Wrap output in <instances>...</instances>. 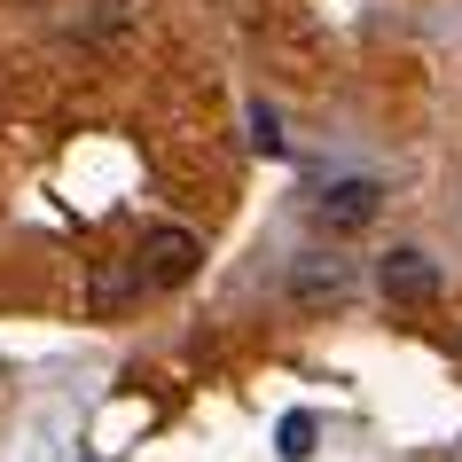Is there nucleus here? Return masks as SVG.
Instances as JSON below:
<instances>
[{
	"label": "nucleus",
	"instance_id": "1",
	"mask_svg": "<svg viewBox=\"0 0 462 462\" xmlns=\"http://www.w3.org/2000/svg\"><path fill=\"white\" fill-rule=\"evenodd\" d=\"M142 282L149 291H180L196 267H204V244H196V227H172V219H157V227H142Z\"/></svg>",
	"mask_w": 462,
	"mask_h": 462
},
{
	"label": "nucleus",
	"instance_id": "4",
	"mask_svg": "<svg viewBox=\"0 0 462 462\" xmlns=\"http://www.w3.org/2000/svg\"><path fill=\"white\" fill-rule=\"evenodd\" d=\"M345 291H353V267H345L337 251H298V267H291V298L298 306H337Z\"/></svg>",
	"mask_w": 462,
	"mask_h": 462
},
{
	"label": "nucleus",
	"instance_id": "3",
	"mask_svg": "<svg viewBox=\"0 0 462 462\" xmlns=\"http://www.w3.org/2000/svg\"><path fill=\"white\" fill-rule=\"evenodd\" d=\"M376 212H384V180H368V172H345V180H329V189L314 196V227L321 236H361Z\"/></svg>",
	"mask_w": 462,
	"mask_h": 462
},
{
	"label": "nucleus",
	"instance_id": "7",
	"mask_svg": "<svg viewBox=\"0 0 462 462\" xmlns=\"http://www.w3.org/2000/svg\"><path fill=\"white\" fill-rule=\"evenodd\" d=\"M244 118H251V149H259V157H282V118H274V102H251Z\"/></svg>",
	"mask_w": 462,
	"mask_h": 462
},
{
	"label": "nucleus",
	"instance_id": "5",
	"mask_svg": "<svg viewBox=\"0 0 462 462\" xmlns=\"http://www.w3.org/2000/svg\"><path fill=\"white\" fill-rule=\"evenodd\" d=\"M134 291H149V282H142V259H125V267H95V291H87V298H95V314H118Z\"/></svg>",
	"mask_w": 462,
	"mask_h": 462
},
{
	"label": "nucleus",
	"instance_id": "2",
	"mask_svg": "<svg viewBox=\"0 0 462 462\" xmlns=\"http://www.w3.org/2000/svg\"><path fill=\"white\" fill-rule=\"evenodd\" d=\"M376 291H384L392 306H408V314H415V306H431V298L447 291V274H439V259L423 244H392L384 259H376Z\"/></svg>",
	"mask_w": 462,
	"mask_h": 462
},
{
	"label": "nucleus",
	"instance_id": "6",
	"mask_svg": "<svg viewBox=\"0 0 462 462\" xmlns=\"http://www.w3.org/2000/svg\"><path fill=\"white\" fill-rule=\"evenodd\" d=\"M274 455H282V462H306V455H314V415H282V431H274Z\"/></svg>",
	"mask_w": 462,
	"mask_h": 462
}]
</instances>
